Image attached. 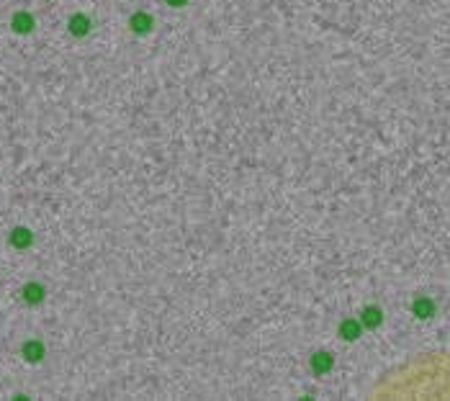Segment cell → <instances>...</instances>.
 Returning <instances> with one entry per match:
<instances>
[{"instance_id": "obj_1", "label": "cell", "mask_w": 450, "mask_h": 401, "mask_svg": "<svg viewBox=\"0 0 450 401\" xmlns=\"http://www.w3.org/2000/svg\"><path fill=\"white\" fill-rule=\"evenodd\" d=\"M31 26H34L31 16H26V13H16V16H13V29H16V31L26 34V31H31Z\"/></svg>"}, {"instance_id": "obj_2", "label": "cell", "mask_w": 450, "mask_h": 401, "mask_svg": "<svg viewBox=\"0 0 450 401\" xmlns=\"http://www.w3.org/2000/svg\"><path fill=\"white\" fill-rule=\"evenodd\" d=\"M70 29H72V34H77V36L88 34V18H85V16H75V18L70 21Z\"/></svg>"}, {"instance_id": "obj_3", "label": "cell", "mask_w": 450, "mask_h": 401, "mask_svg": "<svg viewBox=\"0 0 450 401\" xmlns=\"http://www.w3.org/2000/svg\"><path fill=\"white\" fill-rule=\"evenodd\" d=\"M131 26H134V29H137V31H144V29H147V26H149V18H147V16H134Z\"/></svg>"}, {"instance_id": "obj_4", "label": "cell", "mask_w": 450, "mask_h": 401, "mask_svg": "<svg viewBox=\"0 0 450 401\" xmlns=\"http://www.w3.org/2000/svg\"><path fill=\"white\" fill-rule=\"evenodd\" d=\"M26 355H29V360H36V355H41V347L39 345H29V347H26Z\"/></svg>"}, {"instance_id": "obj_5", "label": "cell", "mask_w": 450, "mask_h": 401, "mask_svg": "<svg viewBox=\"0 0 450 401\" xmlns=\"http://www.w3.org/2000/svg\"><path fill=\"white\" fill-rule=\"evenodd\" d=\"M26 293H29V301H39L41 298V288H29V291H26Z\"/></svg>"}]
</instances>
